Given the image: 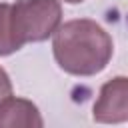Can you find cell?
<instances>
[{
  "mask_svg": "<svg viewBox=\"0 0 128 128\" xmlns=\"http://www.w3.org/2000/svg\"><path fill=\"white\" fill-rule=\"evenodd\" d=\"M64 2H68V4H80V2H84V0H64Z\"/></svg>",
  "mask_w": 128,
  "mask_h": 128,
  "instance_id": "52a82bcc",
  "label": "cell"
},
{
  "mask_svg": "<svg viewBox=\"0 0 128 128\" xmlns=\"http://www.w3.org/2000/svg\"><path fill=\"white\" fill-rule=\"evenodd\" d=\"M8 96H12V82H10V76L6 74V70L0 66V102L6 100Z\"/></svg>",
  "mask_w": 128,
  "mask_h": 128,
  "instance_id": "8992f818",
  "label": "cell"
},
{
  "mask_svg": "<svg viewBox=\"0 0 128 128\" xmlns=\"http://www.w3.org/2000/svg\"><path fill=\"white\" fill-rule=\"evenodd\" d=\"M92 118L98 124L128 122V76H114L102 84L92 108Z\"/></svg>",
  "mask_w": 128,
  "mask_h": 128,
  "instance_id": "3957f363",
  "label": "cell"
},
{
  "mask_svg": "<svg viewBox=\"0 0 128 128\" xmlns=\"http://www.w3.org/2000/svg\"><path fill=\"white\" fill-rule=\"evenodd\" d=\"M0 128H44V120L32 100L8 96L0 102Z\"/></svg>",
  "mask_w": 128,
  "mask_h": 128,
  "instance_id": "277c9868",
  "label": "cell"
},
{
  "mask_svg": "<svg viewBox=\"0 0 128 128\" xmlns=\"http://www.w3.org/2000/svg\"><path fill=\"white\" fill-rule=\"evenodd\" d=\"M62 22V6L58 0H16L10 8V24L16 40L42 42L52 36Z\"/></svg>",
  "mask_w": 128,
  "mask_h": 128,
  "instance_id": "7a4b0ae2",
  "label": "cell"
},
{
  "mask_svg": "<svg viewBox=\"0 0 128 128\" xmlns=\"http://www.w3.org/2000/svg\"><path fill=\"white\" fill-rule=\"evenodd\" d=\"M10 8L12 4L0 2V56H8L22 48V44L16 40L10 24Z\"/></svg>",
  "mask_w": 128,
  "mask_h": 128,
  "instance_id": "5b68a950",
  "label": "cell"
},
{
  "mask_svg": "<svg viewBox=\"0 0 128 128\" xmlns=\"http://www.w3.org/2000/svg\"><path fill=\"white\" fill-rule=\"evenodd\" d=\"M52 52L64 72L72 76H94L108 66L114 44L98 22L76 18L64 22L54 32Z\"/></svg>",
  "mask_w": 128,
  "mask_h": 128,
  "instance_id": "6da1fadb",
  "label": "cell"
}]
</instances>
